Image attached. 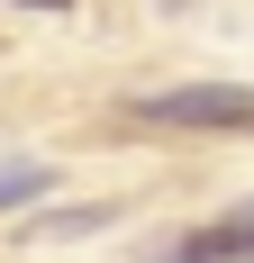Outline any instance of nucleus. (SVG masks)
<instances>
[{"label":"nucleus","mask_w":254,"mask_h":263,"mask_svg":"<svg viewBox=\"0 0 254 263\" xmlns=\"http://www.w3.org/2000/svg\"><path fill=\"white\" fill-rule=\"evenodd\" d=\"M164 263H254V200L227 209V218H200L191 236H173Z\"/></svg>","instance_id":"obj_2"},{"label":"nucleus","mask_w":254,"mask_h":263,"mask_svg":"<svg viewBox=\"0 0 254 263\" xmlns=\"http://www.w3.org/2000/svg\"><path fill=\"white\" fill-rule=\"evenodd\" d=\"M27 191H46V173H37V163H19V173H0V209H9V200H27Z\"/></svg>","instance_id":"obj_3"},{"label":"nucleus","mask_w":254,"mask_h":263,"mask_svg":"<svg viewBox=\"0 0 254 263\" xmlns=\"http://www.w3.org/2000/svg\"><path fill=\"white\" fill-rule=\"evenodd\" d=\"M27 9H64V0H27Z\"/></svg>","instance_id":"obj_4"},{"label":"nucleus","mask_w":254,"mask_h":263,"mask_svg":"<svg viewBox=\"0 0 254 263\" xmlns=\"http://www.w3.org/2000/svg\"><path fill=\"white\" fill-rule=\"evenodd\" d=\"M127 118L146 127H200V136H254V82H173L127 100Z\"/></svg>","instance_id":"obj_1"}]
</instances>
